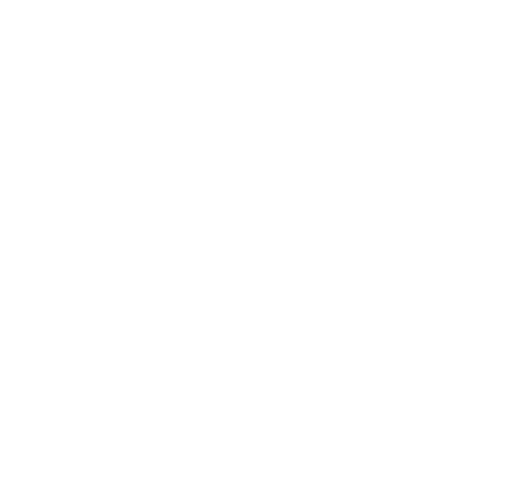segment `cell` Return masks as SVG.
Listing matches in <instances>:
<instances>
[]
</instances>
